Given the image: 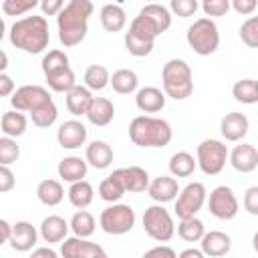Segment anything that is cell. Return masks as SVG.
<instances>
[{
	"mask_svg": "<svg viewBox=\"0 0 258 258\" xmlns=\"http://www.w3.org/2000/svg\"><path fill=\"white\" fill-rule=\"evenodd\" d=\"M50 34H48V22L44 16H24L16 20L10 28V42L12 46L28 52L38 54L48 46Z\"/></svg>",
	"mask_w": 258,
	"mask_h": 258,
	"instance_id": "cell-2",
	"label": "cell"
},
{
	"mask_svg": "<svg viewBox=\"0 0 258 258\" xmlns=\"http://www.w3.org/2000/svg\"><path fill=\"white\" fill-rule=\"evenodd\" d=\"M93 101V91H89L87 87L83 85H75L71 91L64 93V103H67V109L71 115L79 117V115H85L89 105Z\"/></svg>",
	"mask_w": 258,
	"mask_h": 258,
	"instance_id": "cell-26",
	"label": "cell"
},
{
	"mask_svg": "<svg viewBox=\"0 0 258 258\" xmlns=\"http://www.w3.org/2000/svg\"><path fill=\"white\" fill-rule=\"evenodd\" d=\"M32 256H34V258H40V256H46V258H56V252H54L52 248L44 246V248H32Z\"/></svg>",
	"mask_w": 258,
	"mask_h": 258,
	"instance_id": "cell-54",
	"label": "cell"
},
{
	"mask_svg": "<svg viewBox=\"0 0 258 258\" xmlns=\"http://www.w3.org/2000/svg\"><path fill=\"white\" fill-rule=\"evenodd\" d=\"M196 157L187 151H177L169 157V173L173 177H189L196 171Z\"/></svg>",
	"mask_w": 258,
	"mask_h": 258,
	"instance_id": "cell-33",
	"label": "cell"
},
{
	"mask_svg": "<svg viewBox=\"0 0 258 258\" xmlns=\"http://www.w3.org/2000/svg\"><path fill=\"white\" fill-rule=\"evenodd\" d=\"M36 198L44 206H58L64 198V187L58 179H42L36 185Z\"/></svg>",
	"mask_w": 258,
	"mask_h": 258,
	"instance_id": "cell-28",
	"label": "cell"
},
{
	"mask_svg": "<svg viewBox=\"0 0 258 258\" xmlns=\"http://www.w3.org/2000/svg\"><path fill=\"white\" fill-rule=\"evenodd\" d=\"M69 64V56L64 50H48L44 56H42V73H50L54 69H60V67H67Z\"/></svg>",
	"mask_w": 258,
	"mask_h": 258,
	"instance_id": "cell-44",
	"label": "cell"
},
{
	"mask_svg": "<svg viewBox=\"0 0 258 258\" xmlns=\"http://www.w3.org/2000/svg\"><path fill=\"white\" fill-rule=\"evenodd\" d=\"M147 2H155V0H147Z\"/></svg>",
	"mask_w": 258,
	"mask_h": 258,
	"instance_id": "cell-58",
	"label": "cell"
},
{
	"mask_svg": "<svg viewBox=\"0 0 258 258\" xmlns=\"http://www.w3.org/2000/svg\"><path fill=\"white\" fill-rule=\"evenodd\" d=\"M87 169H89V163L85 159H81L79 155H69V157H62L56 165V173L62 181H79V179H85L87 175Z\"/></svg>",
	"mask_w": 258,
	"mask_h": 258,
	"instance_id": "cell-24",
	"label": "cell"
},
{
	"mask_svg": "<svg viewBox=\"0 0 258 258\" xmlns=\"http://www.w3.org/2000/svg\"><path fill=\"white\" fill-rule=\"evenodd\" d=\"M242 204H244V210H246L248 214L258 216V185H250V187L246 189Z\"/></svg>",
	"mask_w": 258,
	"mask_h": 258,
	"instance_id": "cell-47",
	"label": "cell"
},
{
	"mask_svg": "<svg viewBox=\"0 0 258 258\" xmlns=\"http://www.w3.org/2000/svg\"><path fill=\"white\" fill-rule=\"evenodd\" d=\"M248 129H250V121L244 113L232 111L226 113L220 121V131L226 141H242L248 135Z\"/></svg>",
	"mask_w": 258,
	"mask_h": 258,
	"instance_id": "cell-18",
	"label": "cell"
},
{
	"mask_svg": "<svg viewBox=\"0 0 258 258\" xmlns=\"http://www.w3.org/2000/svg\"><path fill=\"white\" fill-rule=\"evenodd\" d=\"M109 85L113 87L115 93H119V95H129V93H133V91L137 89L139 77H137V73L131 71V69H119V71H115V73L109 77Z\"/></svg>",
	"mask_w": 258,
	"mask_h": 258,
	"instance_id": "cell-30",
	"label": "cell"
},
{
	"mask_svg": "<svg viewBox=\"0 0 258 258\" xmlns=\"http://www.w3.org/2000/svg\"><path fill=\"white\" fill-rule=\"evenodd\" d=\"M93 10L95 6L91 0H69V4L62 6V10L56 14L58 40L62 46L71 48L85 40Z\"/></svg>",
	"mask_w": 258,
	"mask_h": 258,
	"instance_id": "cell-1",
	"label": "cell"
},
{
	"mask_svg": "<svg viewBox=\"0 0 258 258\" xmlns=\"http://www.w3.org/2000/svg\"><path fill=\"white\" fill-rule=\"evenodd\" d=\"M10 228H12V224L0 218V246L8 242V238H10Z\"/></svg>",
	"mask_w": 258,
	"mask_h": 258,
	"instance_id": "cell-53",
	"label": "cell"
},
{
	"mask_svg": "<svg viewBox=\"0 0 258 258\" xmlns=\"http://www.w3.org/2000/svg\"><path fill=\"white\" fill-rule=\"evenodd\" d=\"M149 198L157 204H167V202H173L177 191H179V185H177V179L173 175H159L155 177L153 181H149L147 189Z\"/></svg>",
	"mask_w": 258,
	"mask_h": 258,
	"instance_id": "cell-19",
	"label": "cell"
},
{
	"mask_svg": "<svg viewBox=\"0 0 258 258\" xmlns=\"http://www.w3.org/2000/svg\"><path fill=\"white\" fill-rule=\"evenodd\" d=\"M173 137V129L165 119L139 115L129 123V139L137 147H165Z\"/></svg>",
	"mask_w": 258,
	"mask_h": 258,
	"instance_id": "cell-3",
	"label": "cell"
},
{
	"mask_svg": "<svg viewBox=\"0 0 258 258\" xmlns=\"http://www.w3.org/2000/svg\"><path fill=\"white\" fill-rule=\"evenodd\" d=\"M56 117H58V109H56V105H54L52 99L46 101V103H42V105L36 107L34 111H30V119H32V123H34L36 127H40V129H46V127L54 125Z\"/></svg>",
	"mask_w": 258,
	"mask_h": 258,
	"instance_id": "cell-39",
	"label": "cell"
},
{
	"mask_svg": "<svg viewBox=\"0 0 258 258\" xmlns=\"http://www.w3.org/2000/svg\"><path fill=\"white\" fill-rule=\"evenodd\" d=\"M206 232V226L200 218L191 216V218H179V224H177V236L183 240V242H200V238L204 236Z\"/></svg>",
	"mask_w": 258,
	"mask_h": 258,
	"instance_id": "cell-37",
	"label": "cell"
},
{
	"mask_svg": "<svg viewBox=\"0 0 258 258\" xmlns=\"http://www.w3.org/2000/svg\"><path fill=\"white\" fill-rule=\"evenodd\" d=\"M26 125H28L26 115H24L22 111H16V109L6 111V113L2 115V119H0V127H2V131H4V135L14 137V139L20 137V135H24Z\"/></svg>",
	"mask_w": 258,
	"mask_h": 258,
	"instance_id": "cell-31",
	"label": "cell"
},
{
	"mask_svg": "<svg viewBox=\"0 0 258 258\" xmlns=\"http://www.w3.org/2000/svg\"><path fill=\"white\" fill-rule=\"evenodd\" d=\"M200 2L198 0H171L169 2V12H173L179 18H189L198 12Z\"/></svg>",
	"mask_w": 258,
	"mask_h": 258,
	"instance_id": "cell-45",
	"label": "cell"
},
{
	"mask_svg": "<svg viewBox=\"0 0 258 258\" xmlns=\"http://www.w3.org/2000/svg\"><path fill=\"white\" fill-rule=\"evenodd\" d=\"M230 6H232L238 14L248 16V14H252V12L256 10L258 0H230Z\"/></svg>",
	"mask_w": 258,
	"mask_h": 258,
	"instance_id": "cell-49",
	"label": "cell"
},
{
	"mask_svg": "<svg viewBox=\"0 0 258 258\" xmlns=\"http://www.w3.org/2000/svg\"><path fill=\"white\" fill-rule=\"evenodd\" d=\"M228 161V147L220 139H204L196 149V163L206 175H218Z\"/></svg>",
	"mask_w": 258,
	"mask_h": 258,
	"instance_id": "cell-7",
	"label": "cell"
},
{
	"mask_svg": "<svg viewBox=\"0 0 258 258\" xmlns=\"http://www.w3.org/2000/svg\"><path fill=\"white\" fill-rule=\"evenodd\" d=\"M36 240H38V232H36V228L30 222L20 220V222L12 224L10 238H8V244L12 246V250H16V252H30L36 246Z\"/></svg>",
	"mask_w": 258,
	"mask_h": 258,
	"instance_id": "cell-15",
	"label": "cell"
},
{
	"mask_svg": "<svg viewBox=\"0 0 258 258\" xmlns=\"http://www.w3.org/2000/svg\"><path fill=\"white\" fill-rule=\"evenodd\" d=\"M185 40L189 44V48L200 54V56H210L218 50L220 46V32H218V24L214 22V18H198L194 20V24L187 28Z\"/></svg>",
	"mask_w": 258,
	"mask_h": 258,
	"instance_id": "cell-6",
	"label": "cell"
},
{
	"mask_svg": "<svg viewBox=\"0 0 258 258\" xmlns=\"http://www.w3.org/2000/svg\"><path fill=\"white\" fill-rule=\"evenodd\" d=\"M200 246H202L204 256L220 258V256H226V254L230 252V248H232V238H230L226 232L210 230V232H204V236L200 238Z\"/></svg>",
	"mask_w": 258,
	"mask_h": 258,
	"instance_id": "cell-20",
	"label": "cell"
},
{
	"mask_svg": "<svg viewBox=\"0 0 258 258\" xmlns=\"http://www.w3.org/2000/svg\"><path fill=\"white\" fill-rule=\"evenodd\" d=\"M85 117L89 119L91 125H95V127H105V125H109V123L113 121V117H115V105H113V101H109V99H105V97H93V101H91V105H89Z\"/></svg>",
	"mask_w": 258,
	"mask_h": 258,
	"instance_id": "cell-21",
	"label": "cell"
},
{
	"mask_svg": "<svg viewBox=\"0 0 258 258\" xmlns=\"http://www.w3.org/2000/svg\"><path fill=\"white\" fill-rule=\"evenodd\" d=\"M4 32H6V24H4V18L0 16V42H2V38H4Z\"/></svg>",
	"mask_w": 258,
	"mask_h": 258,
	"instance_id": "cell-57",
	"label": "cell"
},
{
	"mask_svg": "<svg viewBox=\"0 0 258 258\" xmlns=\"http://www.w3.org/2000/svg\"><path fill=\"white\" fill-rule=\"evenodd\" d=\"M109 77L111 75L103 64H91V67H87L83 81H85V87L89 91H103L109 85Z\"/></svg>",
	"mask_w": 258,
	"mask_h": 258,
	"instance_id": "cell-38",
	"label": "cell"
},
{
	"mask_svg": "<svg viewBox=\"0 0 258 258\" xmlns=\"http://www.w3.org/2000/svg\"><path fill=\"white\" fill-rule=\"evenodd\" d=\"M44 77H46L48 87H50L54 93H67V91H71V89L77 85V83H75V73H73L71 64L60 67V69H54V71L46 73Z\"/></svg>",
	"mask_w": 258,
	"mask_h": 258,
	"instance_id": "cell-29",
	"label": "cell"
},
{
	"mask_svg": "<svg viewBox=\"0 0 258 258\" xmlns=\"http://www.w3.org/2000/svg\"><path fill=\"white\" fill-rule=\"evenodd\" d=\"M56 141L62 149H71V151L79 149L87 141V127L77 119H69V121L60 123L58 131H56Z\"/></svg>",
	"mask_w": 258,
	"mask_h": 258,
	"instance_id": "cell-14",
	"label": "cell"
},
{
	"mask_svg": "<svg viewBox=\"0 0 258 258\" xmlns=\"http://www.w3.org/2000/svg\"><path fill=\"white\" fill-rule=\"evenodd\" d=\"M69 222L56 214L52 216H46L42 222H40V238L46 242V244H56V242H62L69 234Z\"/></svg>",
	"mask_w": 258,
	"mask_h": 258,
	"instance_id": "cell-22",
	"label": "cell"
},
{
	"mask_svg": "<svg viewBox=\"0 0 258 258\" xmlns=\"http://www.w3.org/2000/svg\"><path fill=\"white\" fill-rule=\"evenodd\" d=\"M139 14L147 16V18L159 28V32H165V30L171 26V12H169V8H165V6L157 4V2L145 4V6L139 10Z\"/></svg>",
	"mask_w": 258,
	"mask_h": 258,
	"instance_id": "cell-34",
	"label": "cell"
},
{
	"mask_svg": "<svg viewBox=\"0 0 258 258\" xmlns=\"http://www.w3.org/2000/svg\"><path fill=\"white\" fill-rule=\"evenodd\" d=\"M161 85L165 97L183 101L194 93L191 69L183 58H169L161 69Z\"/></svg>",
	"mask_w": 258,
	"mask_h": 258,
	"instance_id": "cell-4",
	"label": "cell"
},
{
	"mask_svg": "<svg viewBox=\"0 0 258 258\" xmlns=\"http://www.w3.org/2000/svg\"><path fill=\"white\" fill-rule=\"evenodd\" d=\"M240 38L246 46L256 48L258 46V18L250 16L242 26H240Z\"/></svg>",
	"mask_w": 258,
	"mask_h": 258,
	"instance_id": "cell-42",
	"label": "cell"
},
{
	"mask_svg": "<svg viewBox=\"0 0 258 258\" xmlns=\"http://www.w3.org/2000/svg\"><path fill=\"white\" fill-rule=\"evenodd\" d=\"M18 157H20V147H18L16 139L8 137V135L0 137V163L2 165H12V163L18 161Z\"/></svg>",
	"mask_w": 258,
	"mask_h": 258,
	"instance_id": "cell-41",
	"label": "cell"
},
{
	"mask_svg": "<svg viewBox=\"0 0 258 258\" xmlns=\"http://www.w3.org/2000/svg\"><path fill=\"white\" fill-rule=\"evenodd\" d=\"M14 93V81L6 73H0V97H8Z\"/></svg>",
	"mask_w": 258,
	"mask_h": 258,
	"instance_id": "cell-51",
	"label": "cell"
},
{
	"mask_svg": "<svg viewBox=\"0 0 258 258\" xmlns=\"http://www.w3.org/2000/svg\"><path fill=\"white\" fill-rule=\"evenodd\" d=\"M60 254L64 258H105L107 252L95 244V242H89L87 238H81V236H67L62 242H60Z\"/></svg>",
	"mask_w": 258,
	"mask_h": 258,
	"instance_id": "cell-13",
	"label": "cell"
},
{
	"mask_svg": "<svg viewBox=\"0 0 258 258\" xmlns=\"http://www.w3.org/2000/svg\"><path fill=\"white\" fill-rule=\"evenodd\" d=\"M85 161L95 167V169H107L113 161V149L107 141H101V139H95L87 145V151H85Z\"/></svg>",
	"mask_w": 258,
	"mask_h": 258,
	"instance_id": "cell-23",
	"label": "cell"
},
{
	"mask_svg": "<svg viewBox=\"0 0 258 258\" xmlns=\"http://www.w3.org/2000/svg\"><path fill=\"white\" fill-rule=\"evenodd\" d=\"M123 194H125V189H123L121 181H119L113 173L107 175V177L99 183V198H101L103 202H109V204L119 202V200L123 198Z\"/></svg>",
	"mask_w": 258,
	"mask_h": 258,
	"instance_id": "cell-40",
	"label": "cell"
},
{
	"mask_svg": "<svg viewBox=\"0 0 258 258\" xmlns=\"http://www.w3.org/2000/svg\"><path fill=\"white\" fill-rule=\"evenodd\" d=\"M46 101H50V95L40 85H22L10 97L12 109L22 111V113H30V111H34L36 107H40Z\"/></svg>",
	"mask_w": 258,
	"mask_h": 258,
	"instance_id": "cell-12",
	"label": "cell"
},
{
	"mask_svg": "<svg viewBox=\"0 0 258 258\" xmlns=\"http://www.w3.org/2000/svg\"><path fill=\"white\" fill-rule=\"evenodd\" d=\"M40 0H4L2 2V10L8 16H22L28 10H32L34 6H38Z\"/></svg>",
	"mask_w": 258,
	"mask_h": 258,
	"instance_id": "cell-43",
	"label": "cell"
},
{
	"mask_svg": "<svg viewBox=\"0 0 258 258\" xmlns=\"http://www.w3.org/2000/svg\"><path fill=\"white\" fill-rule=\"evenodd\" d=\"M159 28L143 14H137L131 24L129 30L125 32V48L129 54L133 56H147L151 54L153 46H155V38L159 36Z\"/></svg>",
	"mask_w": 258,
	"mask_h": 258,
	"instance_id": "cell-5",
	"label": "cell"
},
{
	"mask_svg": "<svg viewBox=\"0 0 258 258\" xmlns=\"http://www.w3.org/2000/svg\"><path fill=\"white\" fill-rule=\"evenodd\" d=\"M113 175L121 181L123 189L129 194H141L149 185V173L143 167L129 165V167H119L113 171Z\"/></svg>",
	"mask_w": 258,
	"mask_h": 258,
	"instance_id": "cell-16",
	"label": "cell"
},
{
	"mask_svg": "<svg viewBox=\"0 0 258 258\" xmlns=\"http://www.w3.org/2000/svg\"><path fill=\"white\" fill-rule=\"evenodd\" d=\"M135 105L143 113H157L165 107V93L157 87H143L135 95Z\"/></svg>",
	"mask_w": 258,
	"mask_h": 258,
	"instance_id": "cell-25",
	"label": "cell"
},
{
	"mask_svg": "<svg viewBox=\"0 0 258 258\" xmlns=\"http://www.w3.org/2000/svg\"><path fill=\"white\" fill-rule=\"evenodd\" d=\"M208 210L218 220H232V218H236L240 206H238V198H236L234 189L228 187V185L214 187L210 191V198H208Z\"/></svg>",
	"mask_w": 258,
	"mask_h": 258,
	"instance_id": "cell-11",
	"label": "cell"
},
{
	"mask_svg": "<svg viewBox=\"0 0 258 258\" xmlns=\"http://www.w3.org/2000/svg\"><path fill=\"white\" fill-rule=\"evenodd\" d=\"M8 69V54L4 50H0V73H4Z\"/></svg>",
	"mask_w": 258,
	"mask_h": 258,
	"instance_id": "cell-56",
	"label": "cell"
},
{
	"mask_svg": "<svg viewBox=\"0 0 258 258\" xmlns=\"http://www.w3.org/2000/svg\"><path fill=\"white\" fill-rule=\"evenodd\" d=\"M143 230L155 242H169L175 234V224L171 214L161 204H155L143 212Z\"/></svg>",
	"mask_w": 258,
	"mask_h": 258,
	"instance_id": "cell-9",
	"label": "cell"
},
{
	"mask_svg": "<svg viewBox=\"0 0 258 258\" xmlns=\"http://www.w3.org/2000/svg\"><path fill=\"white\" fill-rule=\"evenodd\" d=\"M181 258H204V252L202 250H196V248H187L179 254Z\"/></svg>",
	"mask_w": 258,
	"mask_h": 258,
	"instance_id": "cell-55",
	"label": "cell"
},
{
	"mask_svg": "<svg viewBox=\"0 0 258 258\" xmlns=\"http://www.w3.org/2000/svg\"><path fill=\"white\" fill-rule=\"evenodd\" d=\"M202 10L208 18L226 16L230 10V0H202Z\"/></svg>",
	"mask_w": 258,
	"mask_h": 258,
	"instance_id": "cell-46",
	"label": "cell"
},
{
	"mask_svg": "<svg viewBox=\"0 0 258 258\" xmlns=\"http://www.w3.org/2000/svg\"><path fill=\"white\" fill-rule=\"evenodd\" d=\"M232 95L238 103L244 105H254L258 103V81L254 79H240L232 87Z\"/></svg>",
	"mask_w": 258,
	"mask_h": 258,
	"instance_id": "cell-36",
	"label": "cell"
},
{
	"mask_svg": "<svg viewBox=\"0 0 258 258\" xmlns=\"http://www.w3.org/2000/svg\"><path fill=\"white\" fill-rule=\"evenodd\" d=\"M206 185L202 181H189L181 187L175 196V216L177 218H191L196 216L202 206L206 204Z\"/></svg>",
	"mask_w": 258,
	"mask_h": 258,
	"instance_id": "cell-10",
	"label": "cell"
},
{
	"mask_svg": "<svg viewBox=\"0 0 258 258\" xmlns=\"http://www.w3.org/2000/svg\"><path fill=\"white\" fill-rule=\"evenodd\" d=\"M99 18H101V26L107 32H119L127 24V14L119 4H105L99 12Z\"/></svg>",
	"mask_w": 258,
	"mask_h": 258,
	"instance_id": "cell-27",
	"label": "cell"
},
{
	"mask_svg": "<svg viewBox=\"0 0 258 258\" xmlns=\"http://www.w3.org/2000/svg\"><path fill=\"white\" fill-rule=\"evenodd\" d=\"M230 165L240 173H252L258 167V149L252 143H240L228 151Z\"/></svg>",
	"mask_w": 258,
	"mask_h": 258,
	"instance_id": "cell-17",
	"label": "cell"
},
{
	"mask_svg": "<svg viewBox=\"0 0 258 258\" xmlns=\"http://www.w3.org/2000/svg\"><path fill=\"white\" fill-rule=\"evenodd\" d=\"M99 226L105 234L111 236H121L133 230L135 226V212L127 204H117L113 202L109 208H105L99 216Z\"/></svg>",
	"mask_w": 258,
	"mask_h": 258,
	"instance_id": "cell-8",
	"label": "cell"
},
{
	"mask_svg": "<svg viewBox=\"0 0 258 258\" xmlns=\"http://www.w3.org/2000/svg\"><path fill=\"white\" fill-rule=\"evenodd\" d=\"M67 196H69V202H71L75 208L81 210V208L91 206V202H93V198H95V189H93V185H91L87 179H79V181H73V183H71Z\"/></svg>",
	"mask_w": 258,
	"mask_h": 258,
	"instance_id": "cell-32",
	"label": "cell"
},
{
	"mask_svg": "<svg viewBox=\"0 0 258 258\" xmlns=\"http://www.w3.org/2000/svg\"><path fill=\"white\" fill-rule=\"evenodd\" d=\"M14 185H16L14 171L10 169V165H2V163H0V194L12 191Z\"/></svg>",
	"mask_w": 258,
	"mask_h": 258,
	"instance_id": "cell-48",
	"label": "cell"
},
{
	"mask_svg": "<svg viewBox=\"0 0 258 258\" xmlns=\"http://www.w3.org/2000/svg\"><path fill=\"white\" fill-rule=\"evenodd\" d=\"M38 4H40V10L44 16H56L62 10L64 0H40Z\"/></svg>",
	"mask_w": 258,
	"mask_h": 258,
	"instance_id": "cell-50",
	"label": "cell"
},
{
	"mask_svg": "<svg viewBox=\"0 0 258 258\" xmlns=\"http://www.w3.org/2000/svg\"><path fill=\"white\" fill-rule=\"evenodd\" d=\"M69 228L73 230V234H75V236L89 238V236L95 232L97 222H95V218H93V214H91V212H87L85 208H81L79 212H75V214H73V218H71V222H69Z\"/></svg>",
	"mask_w": 258,
	"mask_h": 258,
	"instance_id": "cell-35",
	"label": "cell"
},
{
	"mask_svg": "<svg viewBox=\"0 0 258 258\" xmlns=\"http://www.w3.org/2000/svg\"><path fill=\"white\" fill-rule=\"evenodd\" d=\"M145 256H167V258H175L177 254H175V250L169 248V246H155V248L147 250Z\"/></svg>",
	"mask_w": 258,
	"mask_h": 258,
	"instance_id": "cell-52",
	"label": "cell"
}]
</instances>
